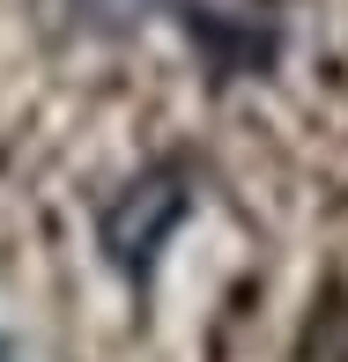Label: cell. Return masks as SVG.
<instances>
[{"instance_id": "cell-1", "label": "cell", "mask_w": 348, "mask_h": 362, "mask_svg": "<svg viewBox=\"0 0 348 362\" xmlns=\"http://www.w3.org/2000/svg\"><path fill=\"white\" fill-rule=\"evenodd\" d=\"M186 207H193V192L178 185V170H148V177H134V185L104 207V222H96L104 259L126 274V281H148V267H156V252L171 244V229L186 222Z\"/></svg>"}, {"instance_id": "cell-3", "label": "cell", "mask_w": 348, "mask_h": 362, "mask_svg": "<svg viewBox=\"0 0 348 362\" xmlns=\"http://www.w3.org/2000/svg\"><path fill=\"white\" fill-rule=\"evenodd\" d=\"M0 362H8V348H0Z\"/></svg>"}, {"instance_id": "cell-2", "label": "cell", "mask_w": 348, "mask_h": 362, "mask_svg": "<svg viewBox=\"0 0 348 362\" xmlns=\"http://www.w3.org/2000/svg\"><path fill=\"white\" fill-rule=\"evenodd\" d=\"M156 8H178V0H74V15L89 30H134L141 15H156Z\"/></svg>"}]
</instances>
